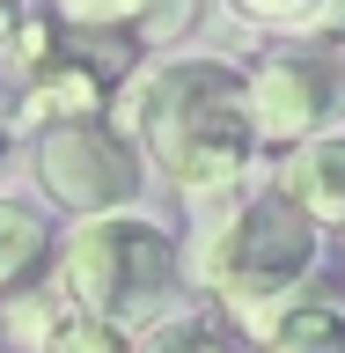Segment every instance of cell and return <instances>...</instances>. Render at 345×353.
I'll return each mask as SVG.
<instances>
[{"mask_svg":"<svg viewBox=\"0 0 345 353\" xmlns=\"http://www.w3.org/2000/svg\"><path fill=\"white\" fill-rule=\"evenodd\" d=\"M8 339L22 353H125V331L103 324V316H88L81 302H66L52 272L37 287H22L8 294Z\"/></svg>","mask_w":345,"mask_h":353,"instance_id":"cell-7","label":"cell"},{"mask_svg":"<svg viewBox=\"0 0 345 353\" xmlns=\"http://www.w3.org/2000/svg\"><path fill=\"white\" fill-rule=\"evenodd\" d=\"M110 118L132 132V148L169 192L213 206L242 192L258 170V125L242 96V66L220 52H184V59H140L110 96Z\"/></svg>","mask_w":345,"mask_h":353,"instance_id":"cell-1","label":"cell"},{"mask_svg":"<svg viewBox=\"0 0 345 353\" xmlns=\"http://www.w3.org/2000/svg\"><path fill=\"white\" fill-rule=\"evenodd\" d=\"M242 30H258V37H316V22H324L331 0H220Z\"/></svg>","mask_w":345,"mask_h":353,"instance_id":"cell-12","label":"cell"},{"mask_svg":"<svg viewBox=\"0 0 345 353\" xmlns=\"http://www.w3.org/2000/svg\"><path fill=\"white\" fill-rule=\"evenodd\" d=\"M206 0H52V22L59 30H81V37H110L154 59V52H176L191 37V22Z\"/></svg>","mask_w":345,"mask_h":353,"instance_id":"cell-6","label":"cell"},{"mask_svg":"<svg viewBox=\"0 0 345 353\" xmlns=\"http://www.w3.org/2000/svg\"><path fill=\"white\" fill-rule=\"evenodd\" d=\"M8 148H15V132H8V118H0V176H8Z\"/></svg>","mask_w":345,"mask_h":353,"instance_id":"cell-15","label":"cell"},{"mask_svg":"<svg viewBox=\"0 0 345 353\" xmlns=\"http://www.w3.org/2000/svg\"><path fill=\"white\" fill-rule=\"evenodd\" d=\"M242 96H250V125H258V148L280 154L309 132H324L338 118V59L331 44L316 37H280L272 52L242 66Z\"/></svg>","mask_w":345,"mask_h":353,"instance_id":"cell-5","label":"cell"},{"mask_svg":"<svg viewBox=\"0 0 345 353\" xmlns=\"http://www.w3.org/2000/svg\"><path fill=\"white\" fill-rule=\"evenodd\" d=\"M52 287L88 316L118 331H140L147 316L184 302V243L140 206L88 214L52 243Z\"/></svg>","mask_w":345,"mask_h":353,"instance_id":"cell-3","label":"cell"},{"mask_svg":"<svg viewBox=\"0 0 345 353\" xmlns=\"http://www.w3.org/2000/svg\"><path fill=\"white\" fill-rule=\"evenodd\" d=\"M236 339L242 331L213 302H176L162 316H147L140 331H125V353H236Z\"/></svg>","mask_w":345,"mask_h":353,"instance_id":"cell-11","label":"cell"},{"mask_svg":"<svg viewBox=\"0 0 345 353\" xmlns=\"http://www.w3.org/2000/svg\"><path fill=\"white\" fill-rule=\"evenodd\" d=\"M22 15H30V8H22V0H0V44L15 37V22H22Z\"/></svg>","mask_w":345,"mask_h":353,"instance_id":"cell-14","label":"cell"},{"mask_svg":"<svg viewBox=\"0 0 345 353\" xmlns=\"http://www.w3.org/2000/svg\"><path fill=\"white\" fill-rule=\"evenodd\" d=\"M272 184L324 236H345V125H324V132H309V140H294V148H280Z\"/></svg>","mask_w":345,"mask_h":353,"instance_id":"cell-8","label":"cell"},{"mask_svg":"<svg viewBox=\"0 0 345 353\" xmlns=\"http://www.w3.org/2000/svg\"><path fill=\"white\" fill-rule=\"evenodd\" d=\"M324 265V228L264 176L250 192L213 199V214L184 250V280L198 302H213L236 331H258L280 302H294Z\"/></svg>","mask_w":345,"mask_h":353,"instance_id":"cell-2","label":"cell"},{"mask_svg":"<svg viewBox=\"0 0 345 353\" xmlns=\"http://www.w3.org/2000/svg\"><path fill=\"white\" fill-rule=\"evenodd\" d=\"M316 44H331V52L345 44V0H331V8H324V22H316Z\"/></svg>","mask_w":345,"mask_h":353,"instance_id":"cell-13","label":"cell"},{"mask_svg":"<svg viewBox=\"0 0 345 353\" xmlns=\"http://www.w3.org/2000/svg\"><path fill=\"white\" fill-rule=\"evenodd\" d=\"M52 243H59V228H52L30 199L0 192V302L22 294V287H37L44 272H52Z\"/></svg>","mask_w":345,"mask_h":353,"instance_id":"cell-10","label":"cell"},{"mask_svg":"<svg viewBox=\"0 0 345 353\" xmlns=\"http://www.w3.org/2000/svg\"><path fill=\"white\" fill-rule=\"evenodd\" d=\"M250 339H258V353H345V302L302 287V294L280 302Z\"/></svg>","mask_w":345,"mask_h":353,"instance_id":"cell-9","label":"cell"},{"mask_svg":"<svg viewBox=\"0 0 345 353\" xmlns=\"http://www.w3.org/2000/svg\"><path fill=\"white\" fill-rule=\"evenodd\" d=\"M30 176H37L44 206H59L66 221L140 206V192H147V162H140V148H132V132L118 118L37 125L30 132Z\"/></svg>","mask_w":345,"mask_h":353,"instance_id":"cell-4","label":"cell"}]
</instances>
